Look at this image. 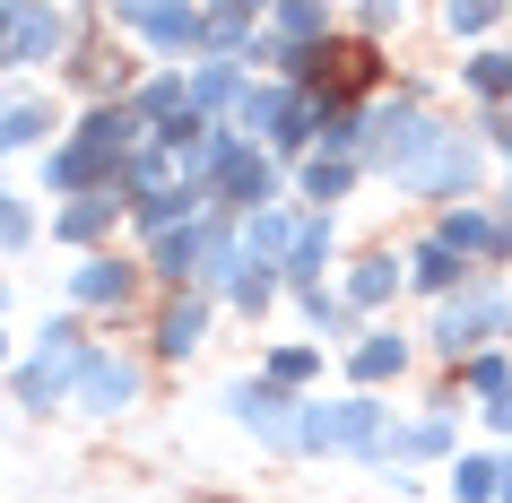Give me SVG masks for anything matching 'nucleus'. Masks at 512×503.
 Masks as SVG:
<instances>
[{
	"instance_id": "nucleus-1",
	"label": "nucleus",
	"mask_w": 512,
	"mask_h": 503,
	"mask_svg": "<svg viewBox=\"0 0 512 503\" xmlns=\"http://www.w3.org/2000/svg\"><path fill=\"white\" fill-rule=\"evenodd\" d=\"M504 339H512V287H495V278L460 287L434 313V356H452V365H469V356H486V347H504Z\"/></svg>"
},
{
	"instance_id": "nucleus-2",
	"label": "nucleus",
	"mask_w": 512,
	"mask_h": 503,
	"mask_svg": "<svg viewBox=\"0 0 512 503\" xmlns=\"http://www.w3.org/2000/svg\"><path fill=\"white\" fill-rule=\"evenodd\" d=\"M478 174H486V139H469V131H443L426 148V157L400 174V191H417V200H452V209H469V191H478Z\"/></svg>"
},
{
	"instance_id": "nucleus-3",
	"label": "nucleus",
	"mask_w": 512,
	"mask_h": 503,
	"mask_svg": "<svg viewBox=\"0 0 512 503\" xmlns=\"http://www.w3.org/2000/svg\"><path fill=\"white\" fill-rule=\"evenodd\" d=\"M79 373H87V339L70 330V321H53V330H44V347H35L27 365H18V399H27V408L79 399Z\"/></svg>"
},
{
	"instance_id": "nucleus-4",
	"label": "nucleus",
	"mask_w": 512,
	"mask_h": 503,
	"mask_svg": "<svg viewBox=\"0 0 512 503\" xmlns=\"http://www.w3.org/2000/svg\"><path fill=\"white\" fill-rule=\"evenodd\" d=\"M296 451H374L382 460V408L374 399H339V408H304V425H296Z\"/></svg>"
},
{
	"instance_id": "nucleus-5",
	"label": "nucleus",
	"mask_w": 512,
	"mask_h": 503,
	"mask_svg": "<svg viewBox=\"0 0 512 503\" xmlns=\"http://www.w3.org/2000/svg\"><path fill=\"white\" fill-rule=\"evenodd\" d=\"M434 243H443V252H460V261L478 269H495L512 252V217H495V209H478V200H469V209H443V226H434Z\"/></svg>"
},
{
	"instance_id": "nucleus-6",
	"label": "nucleus",
	"mask_w": 512,
	"mask_h": 503,
	"mask_svg": "<svg viewBox=\"0 0 512 503\" xmlns=\"http://www.w3.org/2000/svg\"><path fill=\"white\" fill-rule=\"evenodd\" d=\"M226 408H235V417L252 425V434H261L270 451H296V425H304V408H296L287 391H278L270 373H261V382H235V391H226Z\"/></svg>"
},
{
	"instance_id": "nucleus-7",
	"label": "nucleus",
	"mask_w": 512,
	"mask_h": 503,
	"mask_svg": "<svg viewBox=\"0 0 512 503\" xmlns=\"http://www.w3.org/2000/svg\"><path fill=\"white\" fill-rule=\"evenodd\" d=\"M131 399H139V365H131V356H113V347H87L79 408H87V417H122Z\"/></svg>"
},
{
	"instance_id": "nucleus-8",
	"label": "nucleus",
	"mask_w": 512,
	"mask_h": 503,
	"mask_svg": "<svg viewBox=\"0 0 512 503\" xmlns=\"http://www.w3.org/2000/svg\"><path fill=\"white\" fill-rule=\"evenodd\" d=\"M209 183L226 191V200H235L243 217H261V209H270V165L252 157V148H235V139H226V148H217V165H209Z\"/></svg>"
},
{
	"instance_id": "nucleus-9",
	"label": "nucleus",
	"mask_w": 512,
	"mask_h": 503,
	"mask_svg": "<svg viewBox=\"0 0 512 503\" xmlns=\"http://www.w3.org/2000/svg\"><path fill=\"white\" fill-rule=\"evenodd\" d=\"M113 27H131L139 44H157V53H191V44H200V18H191V9H122Z\"/></svg>"
},
{
	"instance_id": "nucleus-10",
	"label": "nucleus",
	"mask_w": 512,
	"mask_h": 503,
	"mask_svg": "<svg viewBox=\"0 0 512 503\" xmlns=\"http://www.w3.org/2000/svg\"><path fill=\"white\" fill-rule=\"evenodd\" d=\"M296 226H304V217H287V209L243 217V261L261 252V269H287V252H296Z\"/></svg>"
},
{
	"instance_id": "nucleus-11",
	"label": "nucleus",
	"mask_w": 512,
	"mask_h": 503,
	"mask_svg": "<svg viewBox=\"0 0 512 503\" xmlns=\"http://www.w3.org/2000/svg\"><path fill=\"white\" fill-rule=\"evenodd\" d=\"M408 278H417L426 295H443V304H452L460 287H478V269L460 261V252H443V243H417V261H408Z\"/></svg>"
},
{
	"instance_id": "nucleus-12",
	"label": "nucleus",
	"mask_w": 512,
	"mask_h": 503,
	"mask_svg": "<svg viewBox=\"0 0 512 503\" xmlns=\"http://www.w3.org/2000/svg\"><path fill=\"white\" fill-rule=\"evenodd\" d=\"M348 373H356V382H400V373H408V339H400V330H365V347L348 356Z\"/></svg>"
},
{
	"instance_id": "nucleus-13",
	"label": "nucleus",
	"mask_w": 512,
	"mask_h": 503,
	"mask_svg": "<svg viewBox=\"0 0 512 503\" xmlns=\"http://www.w3.org/2000/svg\"><path fill=\"white\" fill-rule=\"evenodd\" d=\"M391 295H400V261H391V252L356 261V278H348V313H374V304H391Z\"/></svg>"
},
{
	"instance_id": "nucleus-14",
	"label": "nucleus",
	"mask_w": 512,
	"mask_h": 503,
	"mask_svg": "<svg viewBox=\"0 0 512 503\" xmlns=\"http://www.w3.org/2000/svg\"><path fill=\"white\" fill-rule=\"evenodd\" d=\"M434 451H452V417H417L400 434H382V460H434Z\"/></svg>"
},
{
	"instance_id": "nucleus-15",
	"label": "nucleus",
	"mask_w": 512,
	"mask_h": 503,
	"mask_svg": "<svg viewBox=\"0 0 512 503\" xmlns=\"http://www.w3.org/2000/svg\"><path fill=\"white\" fill-rule=\"evenodd\" d=\"M70 295H79V304H122V295H131V261L96 252V261H87L79 278H70Z\"/></svg>"
},
{
	"instance_id": "nucleus-16",
	"label": "nucleus",
	"mask_w": 512,
	"mask_h": 503,
	"mask_svg": "<svg viewBox=\"0 0 512 503\" xmlns=\"http://www.w3.org/2000/svg\"><path fill=\"white\" fill-rule=\"evenodd\" d=\"M460 79H469V96H478L486 113H504V105H512V53H478V61H460Z\"/></svg>"
},
{
	"instance_id": "nucleus-17",
	"label": "nucleus",
	"mask_w": 512,
	"mask_h": 503,
	"mask_svg": "<svg viewBox=\"0 0 512 503\" xmlns=\"http://www.w3.org/2000/svg\"><path fill=\"white\" fill-rule=\"evenodd\" d=\"M200 330H209V304H200V295H191V304H165L157 356H191V347H200Z\"/></svg>"
},
{
	"instance_id": "nucleus-18",
	"label": "nucleus",
	"mask_w": 512,
	"mask_h": 503,
	"mask_svg": "<svg viewBox=\"0 0 512 503\" xmlns=\"http://www.w3.org/2000/svg\"><path fill=\"white\" fill-rule=\"evenodd\" d=\"M460 391H469V399H504V391H512V347L469 356V365H460Z\"/></svg>"
},
{
	"instance_id": "nucleus-19",
	"label": "nucleus",
	"mask_w": 512,
	"mask_h": 503,
	"mask_svg": "<svg viewBox=\"0 0 512 503\" xmlns=\"http://www.w3.org/2000/svg\"><path fill=\"white\" fill-rule=\"evenodd\" d=\"M200 261H209V235H157V278H174V287H183V278H200Z\"/></svg>"
},
{
	"instance_id": "nucleus-20",
	"label": "nucleus",
	"mask_w": 512,
	"mask_h": 503,
	"mask_svg": "<svg viewBox=\"0 0 512 503\" xmlns=\"http://www.w3.org/2000/svg\"><path fill=\"white\" fill-rule=\"evenodd\" d=\"M452 495H460V503H495V495H504V460H486V451H469V460L452 469Z\"/></svg>"
},
{
	"instance_id": "nucleus-21",
	"label": "nucleus",
	"mask_w": 512,
	"mask_h": 503,
	"mask_svg": "<svg viewBox=\"0 0 512 503\" xmlns=\"http://www.w3.org/2000/svg\"><path fill=\"white\" fill-rule=\"evenodd\" d=\"M105 226H113V191H87L79 209H61V226H53V235H61V243H96Z\"/></svg>"
},
{
	"instance_id": "nucleus-22",
	"label": "nucleus",
	"mask_w": 512,
	"mask_h": 503,
	"mask_svg": "<svg viewBox=\"0 0 512 503\" xmlns=\"http://www.w3.org/2000/svg\"><path fill=\"white\" fill-rule=\"evenodd\" d=\"M330 261V217H304L296 226V252H287V278H296V287H313V269Z\"/></svg>"
},
{
	"instance_id": "nucleus-23",
	"label": "nucleus",
	"mask_w": 512,
	"mask_h": 503,
	"mask_svg": "<svg viewBox=\"0 0 512 503\" xmlns=\"http://www.w3.org/2000/svg\"><path fill=\"white\" fill-rule=\"evenodd\" d=\"M356 174H365L356 157H313V165H304V200H322V209H330V200H339Z\"/></svg>"
},
{
	"instance_id": "nucleus-24",
	"label": "nucleus",
	"mask_w": 512,
	"mask_h": 503,
	"mask_svg": "<svg viewBox=\"0 0 512 503\" xmlns=\"http://www.w3.org/2000/svg\"><path fill=\"white\" fill-rule=\"evenodd\" d=\"M44 122H53V113L35 105V96H9V105H0V157H9V148H27Z\"/></svg>"
},
{
	"instance_id": "nucleus-25",
	"label": "nucleus",
	"mask_w": 512,
	"mask_h": 503,
	"mask_svg": "<svg viewBox=\"0 0 512 503\" xmlns=\"http://www.w3.org/2000/svg\"><path fill=\"white\" fill-rule=\"evenodd\" d=\"M226 96H252V87H243V70H226V61H209V70L191 79V113H200V105H226Z\"/></svg>"
},
{
	"instance_id": "nucleus-26",
	"label": "nucleus",
	"mask_w": 512,
	"mask_h": 503,
	"mask_svg": "<svg viewBox=\"0 0 512 503\" xmlns=\"http://www.w3.org/2000/svg\"><path fill=\"white\" fill-rule=\"evenodd\" d=\"M296 304H304V321H313V330H348V295H330V287H296Z\"/></svg>"
},
{
	"instance_id": "nucleus-27",
	"label": "nucleus",
	"mask_w": 512,
	"mask_h": 503,
	"mask_svg": "<svg viewBox=\"0 0 512 503\" xmlns=\"http://www.w3.org/2000/svg\"><path fill=\"white\" fill-rule=\"evenodd\" d=\"M313 373H322V347H278V356H270L278 391H287V382H313Z\"/></svg>"
},
{
	"instance_id": "nucleus-28",
	"label": "nucleus",
	"mask_w": 512,
	"mask_h": 503,
	"mask_svg": "<svg viewBox=\"0 0 512 503\" xmlns=\"http://www.w3.org/2000/svg\"><path fill=\"white\" fill-rule=\"evenodd\" d=\"M443 27H452V35H495V27H504V9L469 0V9H443Z\"/></svg>"
},
{
	"instance_id": "nucleus-29",
	"label": "nucleus",
	"mask_w": 512,
	"mask_h": 503,
	"mask_svg": "<svg viewBox=\"0 0 512 503\" xmlns=\"http://www.w3.org/2000/svg\"><path fill=\"white\" fill-rule=\"evenodd\" d=\"M200 35H209V44H243V35H252V9H217V18H200Z\"/></svg>"
},
{
	"instance_id": "nucleus-30",
	"label": "nucleus",
	"mask_w": 512,
	"mask_h": 503,
	"mask_svg": "<svg viewBox=\"0 0 512 503\" xmlns=\"http://www.w3.org/2000/svg\"><path fill=\"white\" fill-rule=\"evenodd\" d=\"M35 235V217L18 209V200H9V191H0V252H18V243Z\"/></svg>"
},
{
	"instance_id": "nucleus-31",
	"label": "nucleus",
	"mask_w": 512,
	"mask_h": 503,
	"mask_svg": "<svg viewBox=\"0 0 512 503\" xmlns=\"http://www.w3.org/2000/svg\"><path fill=\"white\" fill-rule=\"evenodd\" d=\"M486 148H495V157H512V105L486 113Z\"/></svg>"
},
{
	"instance_id": "nucleus-32",
	"label": "nucleus",
	"mask_w": 512,
	"mask_h": 503,
	"mask_svg": "<svg viewBox=\"0 0 512 503\" xmlns=\"http://www.w3.org/2000/svg\"><path fill=\"white\" fill-rule=\"evenodd\" d=\"M478 417H486V425H495V434H512V391H504V399H486Z\"/></svg>"
},
{
	"instance_id": "nucleus-33",
	"label": "nucleus",
	"mask_w": 512,
	"mask_h": 503,
	"mask_svg": "<svg viewBox=\"0 0 512 503\" xmlns=\"http://www.w3.org/2000/svg\"><path fill=\"white\" fill-rule=\"evenodd\" d=\"M0 356H9V339H0Z\"/></svg>"
},
{
	"instance_id": "nucleus-34",
	"label": "nucleus",
	"mask_w": 512,
	"mask_h": 503,
	"mask_svg": "<svg viewBox=\"0 0 512 503\" xmlns=\"http://www.w3.org/2000/svg\"><path fill=\"white\" fill-rule=\"evenodd\" d=\"M504 53H512V44H504Z\"/></svg>"
}]
</instances>
